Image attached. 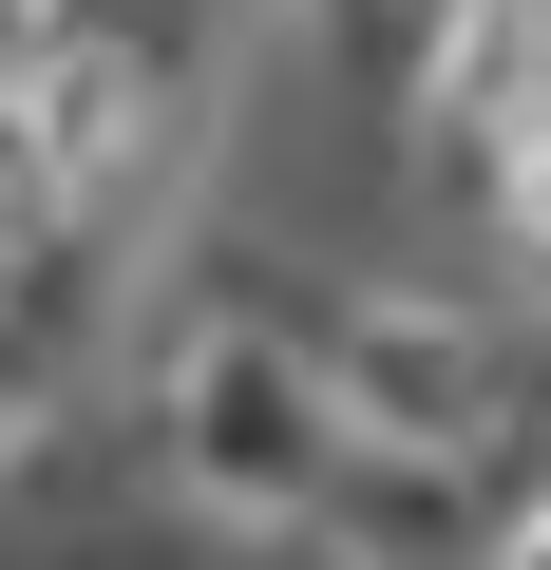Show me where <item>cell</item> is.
<instances>
[{
	"instance_id": "obj_1",
	"label": "cell",
	"mask_w": 551,
	"mask_h": 570,
	"mask_svg": "<svg viewBox=\"0 0 551 570\" xmlns=\"http://www.w3.org/2000/svg\"><path fill=\"white\" fill-rule=\"evenodd\" d=\"M39 20H58V0H0V58H39Z\"/></svg>"
}]
</instances>
